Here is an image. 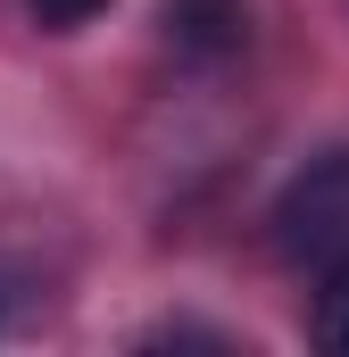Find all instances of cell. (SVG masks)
Returning <instances> with one entry per match:
<instances>
[{
	"mask_svg": "<svg viewBox=\"0 0 349 357\" xmlns=\"http://www.w3.org/2000/svg\"><path fill=\"white\" fill-rule=\"evenodd\" d=\"M274 250L291 266H341L349 258V150L308 158L274 199Z\"/></svg>",
	"mask_w": 349,
	"mask_h": 357,
	"instance_id": "6da1fadb",
	"label": "cell"
},
{
	"mask_svg": "<svg viewBox=\"0 0 349 357\" xmlns=\"http://www.w3.org/2000/svg\"><path fill=\"white\" fill-rule=\"evenodd\" d=\"M167 42L200 50V59L233 50L242 42V0H167Z\"/></svg>",
	"mask_w": 349,
	"mask_h": 357,
	"instance_id": "7a4b0ae2",
	"label": "cell"
},
{
	"mask_svg": "<svg viewBox=\"0 0 349 357\" xmlns=\"http://www.w3.org/2000/svg\"><path fill=\"white\" fill-rule=\"evenodd\" d=\"M316 341L333 357H349V258L325 266V291H316Z\"/></svg>",
	"mask_w": 349,
	"mask_h": 357,
	"instance_id": "3957f363",
	"label": "cell"
},
{
	"mask_svg": "<svg viewBox=\"0 0 349 357\" xmlns=\"http://www.w3.org/2000/svg\"><path fill=\"white\" fill-rule=\"evenodd\" d=\"M25 8H34L50 33H75V25H91V17L108 8V0H25Z\"/></svg>",
	"mask_w": 349,
	"mask_h": 357,
	"instance_id": "277c9868",
	"label": "cell"
}]
</instances>
